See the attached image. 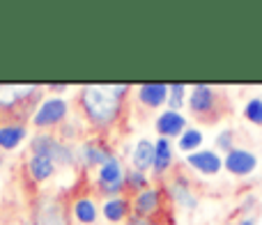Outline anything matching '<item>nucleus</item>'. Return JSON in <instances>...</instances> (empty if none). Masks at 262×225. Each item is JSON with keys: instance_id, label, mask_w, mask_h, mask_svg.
Returning <instances> with one entry per match:
<instances>
[{"instance_id": "obj_1", "label": "nucleus", "mask_w": 262, "mask_h": 225, "mask_svg": "<svg viewBox=\"0 0 262 225\" xmlns=\"http://www.w3.org/2000/svg\"><path fill=\"white\" fill-rule=\"evenodd\" d=\"M83 106H85L88 117L92 122H97V124L113 122L120 110L118 95H111V92L101 90V87H88L83 92Z\"/></svg>"}, {"instance_id": "obj_2", "label": "nucleus", "mask_w": 262, "mask_h": 225, "mask_svg": "<svg viewBox=\"0 0 262 225\" xmlns=\"http://www.w3.org/2000/svg\"><path fill=\"white\" fill-rule=\"evenodd\" d=\"M32 152H35V156H46L53 163H69L72 161V149L60 145L58 140H53L51 136H37V138L32 140Z\"/></svg>"}, {"instance_id": "obj_3", "label": "nucleus", "mask_w": 262, "mask_h": 225, "mask_svg": "<svg viewBox=\"0 0 262 225\" xmlns=\"http://www.w3.org/2000/svg\"><path fill=\"white\" fill-rule=\"evenodd\" d=\"M255 166H258V159L244 149H230L226 156V168L232 175H249L255 170Z\"/></svg>"}, {"instance_id": "obj_4", "label": "nucleus", "mask_w": 262, "mask_h": 225, "mask_svg": "<svg viewBox=\"0 0 262 225\" xmlns=\"http://www.w3.org/2000/svg\"><path fill=\"white\" fill-rule=\"evenodd\" d=\"M67 112V104L62 99H49L35 115V124L37 126H51L55 122H60Z\"/></svg>"}, {"instance_id": "obj_5", "label": "nucleus", "mask_w": 262, "mask_h": 225, "mask_svg": "<svg viewBox=\"0 0 262 225\" xmlns=\"http://www.w3.org/2000/svg\"><path fill=\"white\" fill-rule=\"evenodd\" d=\"M189 163L195 168V170L205 172V175H216L221 170V159L216 156L214 152H195V154H189Z\"/></svg>"}, {"instance_id": "obj_6", "label": "nucleus", "mask_w": 262, "mask_h": 225, "mask_svg": "<svg viewBox=\"0 0 262 225\" xmlns=\"http://www.w3.org/2000/svg\"><path fill=\"white\" fill-rule=\"evenodd\" d=\"M35 221H37L35 225H67V223H64L62 207H60L58 202H44V205H39Z\"/></svg>"}, {"instance_id": "obj_7", "label": "nucleus", "mask_w": 262, "mask_h": 225, "mask_svg": "<svg viewBox=\"0 0 262 225\" xmlns=\"http://www.w3.org/2000/svg\"><path fill=\"white\" fill-rule=\"evenodd\" d=\"M184 124H186L184 117H182L177 110L163 112V115L157 120V129H159V133H161V136H177V133H182Z\"/></svg>"}, {"instance_id": "obj_8", "label": "nucleus", "mask_w": 262, "mask_h": 225, "mask_svg": "<svg viewBox=\"0 0 262 225\" xmlns=\"http://www.w3.org/2000/svg\"><path fill=\"white\" fill-rule=\"evenodd\" d=\"M168 99V85L163 83H147L140 87V101L147 106H161Z\"/></svg>"}, {"instance_id": "obj_9", "label": "nucleus", "mask_w": 262, "mask_h": 225, "mask_svg": "<svg viewBox=\"0 0 262 225\" xmlns=\"http://www.w3.org/2000/svg\"><path fill=\"white\" fill-rule=\"evenodd\" d=\"M189 104H191V108H193L195 112L209 110V108H212V104H214V92H212V87H207V85H195L193 92H191Z\"/></svg>"}, {"instance_id": "obj_10", "label": "nucleus", "mask_w": 262, "mask_h": 225, "mask_svg": "<svg viewBox=\"0 0 262 225\" xmlns=\"http://www.w3.org/2000/svg\"><path fill=\"white\" fill-rule=\"evenodd\" d=\"M154 163V145L149 140H140L136 145V152H134V166L138 172H143L145 168H149Z\"/></svg>"}, {"instance_id": "obj_11", "label": "nucleus", "mask_w": 262, "mask_h": 225, "mask_svg": "<svg viewBox=\"0 0 262 225\" xmlns=\"http://www.w3.org/2000/svg\"><path fill=\"white\" fill-rule=\"evenodd\" d=\"M101 182H104V186H113V184H122V172H120V163L115 161L113 156L108 159V161L101 166V172H99Z\"/></svg>"}, {"instance_id": "obj_12", "label": "nucleus", "mask_w": 262, "mask_h": 225, "mask_svg": "<svg viewBox=\"0 0 262 225\" xmlns=\"http://www.w3.org/2000/svg\"><path fill=\"white\" fill-rule=\"evenodd\" d=\"M157 207H159L157 191H145V193H140L138 200H136V214H138V216H147V214H152Z\"/></svg>"}, {"instance_id": "obj_13", "label": "nucleus", "mask_w": 262, "mask_h": 225, "mask_svg": "<svg viewBox=\"0 0 262 225\" xmlns=\"http://www.w3.org/2000/svg\"><path fill=\"white\" fill-rule=\"evenodd\" d=\"M170 163V143L166 138H161L157 145H154V170L163 172Z\"/></svg>"}, {"instance_id": "obj_14", "label": "nucleus", "mask_w": 262, "mask_h": 225, "mask_svg": "<svg viewBox=\"0 0 262 225\" xmlns=\"http://www.w3.org/2000/svg\"><path fill=\"white\" fill-rule=\"evenodd\" d=\"M23 136H26L23 126H3L0 129V147H5V149L16 147Z\"/></svg>"}, {"instance_id": "obj_15", "label": "nucleus", "mask_w": 262, "mask_h": 225, "mask_svg": "<svg viewBox=\"0 0 262 225\" xmlns=\"http://www.w3.org/2000/svg\"><path fill=\"white\" fill-rule=\"evenodd\" d=\"M30 172L35 179H46V177H51V172H53V161L46 156H32Z\"/></svg>"}, {"instance_id": "obj_16", "label": "nucleus", "mask_w": 262, "mask_h": 225, "mask_svg": "<svg viewBox=\"0 0 262 225\" xmlns=\"http://www.w3.org/2000/svg\"><path fill=\"white\" fill-rule=\"evenodd\" d=\"M104 214L108 221H120L127 214V202H122V200H108L104 205Z\"/></svg>"}, {"instance_id": "obj_17", "label": "nucleus", "mask_w": 262, "mask_h": 225, "mask_svg": "<svg viewBox=\"0 0 262 225\" xmlns=\"http://www.w3.org/2000/svg\"><path fill=\"white\" fill-rule=\"evenodd\" d=\"M200 143H203V133H200L198 129H189V131H184V136L180 138V149L189 152V149L198 147Z\"/></svg>"}, {"instance_id": "obj_18", "label": "nucleus", "mask_w": 262, "mask_h": 225, "mask_svg": "<svg viewBox=\"0 0 262 225\" xmlns=\"http://www.w3.org/2000/svg\"><path fill=\"white\" fill-rule=\"evenodd\" d=\"M76 216H78V221H83V223H95V216H97L95 205H92L90 200H78L76 202Z\"/></svg>"}, {"instance_id": "obj_19", "label": "nucleus", "mask_w": 262, "mask_h": 225, "mask_svg": "<svg viewBox=\"0 0 262 225\" xmlns=\"http://www.w3.org/2000/svg\"><path fill=\"white\" fill-rule=\"evenodd\" d=\"M170 191H172V198H175L180 205H184V207H195L193 195H191L189 191H186V186H184V184H172V186H170Z\"/></svg>"}, {"instance_id": "obj_20", "label": "nucleus", "mask_w": 262, "mask_h": 225, "mask_svg": "<svg viewBox=\"0 0 262 225\" xmlns=\"http://www.w3.org/2000/svg\"><path fill=\"white\" fill-rule=\"evenodd\" d=\"M85 159L90 163H101V166H104V163L111 159V154L106 152V149L97 147V145H88V147H85Z\"/></svg>"}, {"instance_id": "obj_21", "label": "nucleus", "mask_w": 262, "mask_h": 225, "mask_svg": "<svg viewBox=\"0 0 262 225\" xmlns=\"http://www.w3.org/2000/svg\"><path fill=\"white\" fill-rule=\"evenodd\" d=\"M244 115L249 117L253 124H262V99H253L246 104L244 108Z\"/></svg>"}, {"instance_id": "obj_22", "label": "nucleus", "mask_w": 262, "mask_h": 225, "mask_svg": "<svg viewBox=\"0 0 262 225\" xmlns=\"http://www.w3.org/2000/svg\"><path fill=\"white\" fill-rule=\"evenodd\" d=\"M18 99V90L12 85H0V104L3 106H14Z\"/></svg>"}, {"instance_id": "obj_23", "label": "nucleus", "mask_w": 262, "mask_h": 225, "mask_svg": "<svg viewBox=\"0 0 262 225\" xmlns=\"http://www.w3.org/2000/svg\"><path fill=\"white\" fill-rule=\"evenodd\" d=\"M168 90L172 92V97H170V106H172V110L175 108H180V104H182V95H184V85H180V83H175V85H170Z\"/></svg>"}, {"instance_id": "obj_24", "label": "nucleus", "mask_w": 262, "mask_h": 225, "mask_svg": "<svg viewBox=\"0 0 262 225\" xmlns=\"http://www.w3.org/2000/svg\"><path fill=\"white\" fill-rule=\"evenodd\" d=\"M230 131H223V136L221 138H219V145H221V147H230Z\"/></svg>"}, {"instance_id": "obj_25", "label": "nucleus", "mask_w": 262, "mask_h": 225, "mask_svg": "<svg viewBox=\"0 0 262 225\" xmlns=\"http://www.w3.org/2000/svg\"><path fill=\"white\" fill-rule=\"evenodd\" d=\"M129 182L134 186H145V179H143V175H138V172H134V175L129 177Z\"/></svg>"}, {"instance_id": "obj_26", "label": "nucleus", "mask_w": 262, "mask_h": 225, "mask_svg": "<svg viewBox=\"0 0 262 225\" xmlns=\"http://www.w3.org/2000/svg\"><path fill=\"white\" fill-rule=\"evenodd\" d=\"M129 225H152V223H149V221H145L143 216H134V218H131V221H129Z\"/></svg>"}, {"instance_id": "obj_27", "label": "nucleus", "mask_w": 262, "mask_h": 225, "mask_svg": "<svg viewBox=\"0 0 262 225\" xmlns=\"http://www.w3.org/2000/svg\"><path fill=\"white\" fill-rule=\"evenodd\" d=\"M64 87H67V85H51V90H55V92H62Z\"/></svg>"}, {"instance_id": "obj_28", "label": "nucleus", "mask_w": 262, "mask_h": 225, "mask_svg": "<svg viewBox=\"0 0 262 225\" xmlns=\"http://www.w3.org/2000/svg\"><path fill=\"white\" fill-rule=\"evenodd\" d=\"M242 225H253V221H242Z\"/></svg>"}]
</instances>
